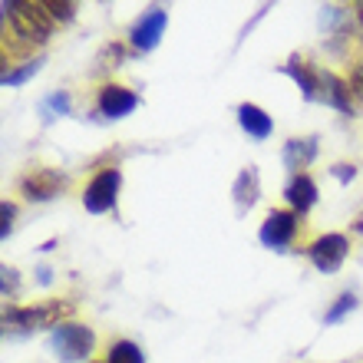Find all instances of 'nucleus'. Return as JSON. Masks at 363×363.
Masks as SVG:
<instances>
[{"label": "nucleus", "instance_id": "13", "mask_svg": "<svg viewBox=\"0 0 363 363\" xmlns=\"http://www.w3.org/2000/svg\"><path fill=\"white\" fill-rule=\"evenodd\" d=\"M317 135H304V139H287L284 143V152H281V159H284V165L291 169L294 175H301L307 169V165L317 159Z\"/></svg>", "mask_w": 363, "mask_h": 363}, {"label": "nucleus", "instance_id": "8", "mask_svg": "<svg viewBox=\"0 0 363 363\" xmlns=\"http://www.w3.org/2000/svg\"><path fill=\"white\" fill-rule=\"evenodd\" d=\"M63 189H67V175L57 172V169H33L30 175L20 179V191L30 201H50L57 199Z\"/></svg>", "mask_w": 363, "mask_h": 363}, {"label": "nucleus", "instance_id": "12", "mask_svg": "<svg viewBox=\"0 0 363 363\" xmlns=\"http://www.w3.org/2000/svg\"><path fill=\"white\" fill-rule=\"evenodd\" d=\"M238 125L245 129L248 139H255V143H264V139H271V133H274L271 116L255 103H241L238 106Z\"/></svg>", "mask_w": 363, "mask_h": 363}, {"label": "nucleus", "instance_id": "9", "mask_svg": "<svg viewBox=\"0 0 363 363\" xmlns=\"http://www.w3.org/2000/svg\"><path fill=\"white\" fill-rule=\"evenodd\" d=\"M135 106H139V96L133 89L119 86V83H106V86H99V96H96V109L106 119H123V116L135 113Z\"/></svg>", "mask_w": 363, "mask_h": 363}, {"label": "nucleus", "instance_id": "19", "mask_svg": "<svg viewBox=\"0 0 363 363\" xmlns=\"http://www.w3.org/2000/svg\"><path fill=\"white\" fill-rule=\"evenodd\" d=\"M69 113V93H53L43 99V119H53V116H67Z\"/></svg>", "mask_w": 363, "mask_h": 363}, {"label": "nucleus", "instance_id": "7", "mask_svg": "<svg viewBox=\"0 0 363 363\" xmlns=\"http://www.w3.org/2000/svg\"><path fill=\"white\" fill-rule=\"evenodd\" d=\"M165 27H169V10H162V7L143 10V17L135 20L133 30H129V43H133V50H139V53H152V50L159 47V40H162Z\"/></svg>", "mask_w": 363, "mask_h": 363}, {"label": "nucleus", "instance_id": "15", "mask_svg": "<svg viewBox=\"0 0 363 363\" xmlns=\"http://www.w3.org/2000/svg\"><path fill=\"white\" fill-rule=\"evenodd\" d=\"M231 195H235L238 211H248L251 205L261 199V179H258V169H255V165H248V169H241V172H238Z\"/></svg>", "mask_w": 363, "mask_h": 363}, {"label": "nucleus", "instance_id": "5", "mask_svg": "<svg viewBox=\"0 0 363 363\" xmlns=\"http://www.w3.org/2000/svg\"><path fill=\"white\" fill-rule=\"evenodd\" d=\"M119 189H123V172L119 169H103L83 191V208L89 215H106L109 208H116Z\"/></svg>", "mask_w": 363, "mask_h": 363}, {"label": "nucleus", "instance_id": "10", "mask_svg": "<svg viewBox=\"0 0 363 363\" xmlns=\"http://www.w3.org/2000/svg\"><path fill=\"white\" fill-rule=\"evenodd\" d=\"M320 99H324L330 109H337V113H354V89H350V83L347 79H340L337 73H324L320 69Z\"/></svg>", "mask_w": 363, "mask_h": 363}, {"label": "nucleus", "instance_id": "14", "mask_svg": "<svg viewBox=\"0 0 363 363\" xmlns=\"http://www.w3.org/2000/svg\"><path fill=\"white\" fill-rule=\"evenodd\" d=\"M284 73L297 83V89L304 93V99H320V69H314L307 60L291 57L284 63Z\"/></svg>", "mask_w": 363, "mask_h": 363}, {"label": "nucleus", "instance_id": "18", "mask_svg": "<svg viewBox=\"0 0 363 363\" xmlns=\"http://www.w3.org/2000/svg\"><path fill=\"white\" fill-rule=\"evenodd\" d=\"M40 63H43V60H27L23 67L7 69V73H4V86H20V83H27V79L40 69Z\"/></svg>", "mask_w": 363, "mask_h": 363}, {"label": "nucleus", "instance_id": "4", "mask_svg": "<svg viewBox=\"0 0 363 363\" xmlns=\"http://www.w3.org/2000/svg\"><path fill=\"white\" fill-rule=\"evenodd\" d=\"M297 231H301V215H294L291 208H274V211H268V218L261 221L258 238L271 251H287L294 245Z\"/></svg>", "mask_w": 363, "mask_h": 363}, {"label": "nucleus", "instance_id": "6", "mask_svg": "<svg viewBox=\"0 0 363 363\" xmlns=\"http://www.w3.org/2000/svg\"><path fill=\"white\" fill-rule=\"evenodd\" d=\"M347 255H350V241H347V235H340V231L320 235V238L307 248V258H311V264H314L320 274H334V271H340V264L347 261Z\"/></svg>", "mask_w": 363, "mask_h": 363}, {"label": "nucleus", "instance_id": "21", "mask_svg": "<svg viewBox=\"0 0 363 363\" xmlns=\"http://www.w3.org/2000/svg\"><path fill=\"white\" fill-rule=\"evenodd\" d=\"M0 215H4V231H0V238H7L10 228H13V218H17V205H13V201H4V205H0Z\"/></svg>", "mask_w": 363, "mask_h": 363}, {"label": "nucleus", "instance_id": "17", "mask_svg": "<svg viewBox=\"0 0 363 363\" xmlns=\"http://www.w3.org/2000/svg\"><path fill=\"white\" fill-rule=\"evenodd\" d=\"M354 307H357V294H350V291H347V294L337 297L334 307H330V311L324 314V324H340V320H344V317L350 314Z\"/></svg>", "mask_w": 363, "mask_h": 363}, {"label": "nucleus", "instance_id": "22", "mask_svg": "<svg viewBox=\"0 0 363 363\" xmlns=\"http://www.w3.org/2000/svg\"><path fill=\"white\" fill-rule=\"evenodd\" d=\"M0 274H4V287H0V291H4V297L17 294V287H20V277H17V271H13V268H4V271H0Z\"/></svg>", "mask_w": 363, "mask_h": 363}, {"label": "nucleus", "instance_id": "20", "mask_svg": "<svg viewBox=\"0 0 363 363\" xmlns=\"http://www.w3.org/2000/svg\"><path fill=\"white\" fill-rule=\"evenodd\" d=\"M47 10H50V17H53V23L57 20H73V13H77V4H60V0H50L47 4Z\"/></svg>", "mask_w": 363, "mask_h": 363}, {"label": "nucleus", "instance_id": "23", "mask_svg": "<svg viewBox=\"0 0 363 363\" xmlns=\"http://www.w3.org/2000/svg\"><path fill=\"white\" fill-rule=\"evenodd\" d=\"M347 83H350V89H354V96H363V63H354V67H350Z\"/></svg>", "mask_w": 363, "mask_h": 363}, {"label": "nucleus", "instance_id": "16", "mask_svg": "<svg viewBox=\"0 0 363 363\" xmlns=\"http://www.w3.org/2000/svg\"><path fill=\"white\" fill-rule=\"evenodd\" d=\"M106 363H145L143 347L133 344V340H116L106 350Z\"/></svg>", "mask_w": 363, "mask_h": 363}, {"label": "nucleus", "instance_id": "11", "mask_svg": "<svg viewBox=\"0 0 363 363\" xmlns=\"http://www.w3.org/2000/svg\"><path fill=\"white\" fill-rule=\"evenodd\" d=\"M284 199H287V205H291L294 215H307V211L317 205V182L307 172L291 175V182L284 185Z\"/></svg>", "mask_w": 363, "mask_h": 363}, {"label": "nucleus", "instance_id": "3", "mask_svg": "<svg viewBox=\"0 0 363 363\" xmlns=\"http://www.w3.org/2000/svg\"><path fill=\"white\" fill-rule=\"evenodd\" d=\"M50 347H53V354H57L63 363H83V360H89L96 350V334L86 324L63 320L60 327H53Z\"/></svg>", "mask_w": 363, "mask_h": 363}, {"label": "nucleus", "instance_id": "24", "mask_svg": "<svg viewBox=\"0 0 363 363\" xmlns=\"http://www.w3.org/2000/svg\"><path fill=\"white\" fill-rule=\"evenodd\" d=\"M334 175H337L340 182H350V179L357 175V169H354V165H334Z\"/></svg>", "mask_w": 363, "mask_h": 363}, {"label": "nucleus", "instance_id": "2", "mask_svg": "<svg viewBox=\"0 0 363 363\" xmlns=\"http://www.w3.org/2000/svg\"><path fill=\"white\" fill-rule=\"evenodd\" d=\"M67 314V301H47L40 307H7L4 311V327H7V334H30V330H40V327H60Z\"/></svg>", "mask_w": 363, "mask_h": 363}, {"label": "nucleus", "instance_id": "1", "mask_svg": "<svg viewBox=\"0 0 363 363\" xmlns=\"http://www.w3.org/2000/svg\"><path fill=\"white\" fill-rule=\"evenodd\" d=\"M4 13L10 17V27L23 43H47L50 30H53V17H50L47 4H30V0H4Z\"/></svg>", "mask_w": 363, "mask_h": 363}, {"label": "nucleus", "instance_id": "25", "mask_svg": "<svg viewBox=\"0 0 363 363\" xmlns=\"http://www.w3.org/2000/svg\"><path fill=\"white\" fill-rule=\"evenodd\" d=\"M37 274H40V284H50V281H53V271L50 268H40Z\"/></svg>", "mask_w": 363, "mask_h": 363}]
</instances>
